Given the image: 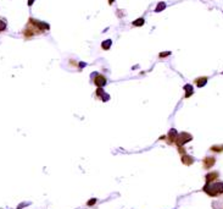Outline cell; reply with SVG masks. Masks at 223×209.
I'll return each mask as SVG.
<instances>
[{
  "mask_svg": "<svg viewBox=\"0 0 223 209\" xmlns=\"http://www.w3.org/2000/svg\"><path fill=\"white\" fill-rule=\"evenodd\" d=\"M182 163L185 164V165H192L194 163V158L190 157V155H186V154H183L182 155Z\"/></svg>",
  "mask_w": 223,
  "mask_h": 209,
  "instance_id": "cell-8",
  "label": "cell"
},
{
  "mask_svg": "<svg viewBox=\"0 0 223 209\" xmlns=\"http://www.w3.org/2000/svg\"><path fill=\"white\" fill-rule=\"evenodd\" d=\"M144 23H145V20H144L143 17H140V18L133 21V26H135V27H140V26H143Z\"/></svg>",
  "mask_w": 223,
  "mask_h": 209,
  "instance_id": "cell-14",
  "label": "cell"
},
{
  "mask_svg": "<svg viewBox=\"0 0 223 209\" xmlns=\"http://www.w3.org/2000/svg\"><path fill=\"white\" fill-rule=\"evenodd\" d=\"M97 96H98V97H100L103 102H107V99H109V96L103 91L101 88H98V91H97Z\"/></svg>",
  "mask_w": 223,
  "mask_h": 209,
  "instance_id": "cell-10",
  "label": "cell"
},
{
  "mask_svg": "<svg viewBox=\"0 0 223 209\" xmlns=\"http://www.w3.org/2000/svg\"><path fill=\"white\" fill-rule=\"evenodd\" d=\"M171 54V51H167V53H161L160 54V57H164V56H168Z\"/></svg>",
  "mask_w": 223,
  "mask_h": 209,
  "instance_id": "cell-18",
  "label": "cell"
},
{
  "mask_svg": "<svg viewBox=\"0 0 223 209\" xmlns=\"http://www.w3.org/2000/svg\"><path fill=\"white\" fill-rule=\"evenodd\" d=\"M211 151L212 152H216V153H221V152H223V144H219V145H212L211 148Z\"/></svg>",
  "mask_w": 223,
  "mask_h": 209,
  "instance_id": "cell-12",
  "label": "cell"
},
{
  "mask_svg": "<svg viewBox=\"0 0 223 209\" xmlns=\"http://www.w3.org/2000/svg\"><path fill=\"white\" fill-rule=\"evenodd\" d=\"M111 44H112V42H111L110 39L104 41V42L101 43V48H103L104 50H107V49H110V48H111Z\"/></svg>",
  "mask_w": 223,
  "mask_h": 209,
  "instance_id": "cell-13",
  "label": "cell"
},
{
  "mask_svg": "<svg viewBox=\"0 0 223 209\" xmlns=\"http://www.w3.org/2000/svg\"><path fill=\"white\" fill-rule=\"evenodd\" d=\"M165 8H166V4L161 2V3H158V4H157V6H156L155 11H156V12H160V11H162V10H164Z\"/></svg>",
  "mask_w": 223,
  "mask_h": 209,
  "instance_id": "cell-16",
  "label": "cell"
},
{
  "mask_svg": "<svg viewBox=\"0 0 223 209\" xmlns=\"http://www.w3.org/2000/svg\"><path fill=\"white\" fill-rule=\"evenodd\" d=\"M48 29H50V26L48 23L34 20V18H29L22 34L24 36V38H32L37 34H42L44 31H48Z\"/></svg>",
  "mask_w": 223,
  "mask_h": 209,
  "instance_id": "cell-1",
  "label": "cell"
},
{
  "mask_svg": "<svg viewBox=\"0 0 223 209\" xmlns=\"http://www.w3.org/2000/svg\"><path fill=\"white\" fill-rule=\"evenodd\" d=\"M8 24H6V21L4 18H0V32H4L6 29Z\"/></svg>",
  "mask_w": 223,
  "mask_h": 209,
  "instance_id": "cell-15",
  "label": "cell"
},
{
  "mask_svg": "<svg viewBox=\"0 0 223 209\" xmlns=\"http://www.w3.org/2000/svg\"><path fill=\"white\" fill-rule=\"evenodd\" d=\"M113 2H115V0H109V4L111 5V4H113Z\"/></svg>",
  "mask_w": 223,
  "mask_h": 209,
  "instance_id": "cell-20",
  "label": "cell"
},
{
  "mask_svg": "<svg viewBox=\"0 0 223 209\" xmlns=\"http://www.w3.org/2000/svg\"><path fill=\"white\" fill-rule=\"evenodd\" d=\"M215 163H216V158H213V157H206V158L204 159V162H202L205 169L212 168V166L215 165Z\"/></svg>",
  "mask_w": 223,
  "mask_h": 209,
  "instance_id": "cell-5",
  "label": "cell"
},
{
  "mask_svg": "<svg viewBox=\"0 0 223 209\" xmlns=\"http://www.w3.org/2000/svg\"><path fill=\"white\" fill-rule=\"evenodd\" d=\"M219 176V174L217 171H212V172H209L206 175V182H213L215 180H217Z\"/></svg>",
  "mask_w": 223,
  "mask_h": 209,
  "instance_id": "cell-7",
  "label": "cell"
},
{
  "mask_svg": "<svg viewBox=\"0 0 223 209\" xmlns=\"http://www.w3.org/2000/svg\"><path fill=\"white\" fill-rule=\"evenodd\" d=\"M207 83V77H199L195 80V84L198 87H204Z\"/></svg>",
  "mask_w": 223,
  "mask_h": 209,
  "instance_id": "cell-11",
  "label": "cell"
},
{
  "mask_svg": "<svg viewBox=\"0 0 223 209\" xmlns=\"http://www.w3.org/2000/svg\"><path fill=\"white\" fill-rule=\"evenodd\" d=\"M93 77H94V83H95V86H97L98 88H101V87H104L107 83L106 77L104 75H101V73H94Z\"/></svg>",
  "mask_w": 223,
  "mask_h": 209,
  "instance_id": "cell-4",
  "label": "cell"
},
{
  "mask_svg": "<svg viewBox=\"0 0 223 209\" xmlns=\"http://www.w3.org/2000/svg\"><path fill=\"white\" fill-rule=\"evenodd\" d=\"M33 3H34V0H28L27 4H28V6H32V5H33Z\"/></svg>",
  "mask_w": 223,
  "mask_h": 209,
  "instance_id": "cell-19",
  "label": "cell"
},
{
  "mask_svg": "<svg viewBox=\"0 0 223 209\" xmlns=\"http://www.w3.org/2000/svg\"><path fill=\"white\" fill-rule=\"evenodd\" d=\"M202 190L210 197H218L223 194V182H206Z\"/></svg>",
  "mask_w": 223,
  "mask_h": 209,
  "instance_id": "cell-2",
  "label": "cell"
},
{
  "mask_svg": "<svg viewBox=\"0 0 223 209\" xmlns=\"http://www.w3.org/2000/svg\"><path fill=\"white\" fill-rule=\"evenodd\" d=\"M184 89H185V98H189L190 96H192L194 93V89H193V86L192 84H185L184 86Z\"/></svg>",
  "mask_w": 223,
  "mask_h": 209,
  "instance_id": "cell-9",
  "label": "cell"
},
{
  "mask_svg": "<svg viewBox=\"0 0 223 209\" xmlns=\"http://www.w3.org/2000/svg\"><path fill=\"white\" fill-rule=\"evenodd\" d=\"M95 203H97V198H93V199H90L87 204H88L89 207H91V205H93V204H95Z\"/></svg>",
  "mask_w": 223,
  "mask_h": 209,
  "instance_id": "cell-17",
  "label": "cell"
},
{
  "mask_svg": "<svg viewBox=\"0 0 223 209\" xmlns=\"http://www.w3.org/2000/svg\"><path fill=\"white\" fill-rule=\"evenodd\" d=\"M177 131L174 130V129H172L170 132H168V135H167V142L170 143V144H173L174 142H176V138H177Z\"/></svg>",
  "mask_w": 223,
  "mask_h": 209,
  "instance_id": "cell-6",
  "label": "cell"
},
{
  "mask_svg": "<svg viewBox=\"0 0 223 209\" xmlns=\"http://www.w3.org/2000/svg\"><path fill=\"white\" fill-rule=\"evenodd\" d=\"M193 139V136L190 135V133H186V132H182V133H178L177 135V138H176V144L178 145V147H183L185 143H188V142H190Z\"/></svg>",
  "mask_w": 223,
  "mask_h": 209,
  "instance_id": "cell-3",
  "label": "cell"
}]
</instances>
